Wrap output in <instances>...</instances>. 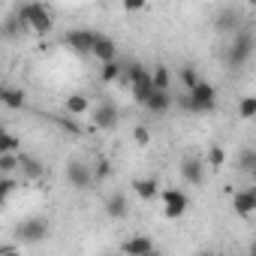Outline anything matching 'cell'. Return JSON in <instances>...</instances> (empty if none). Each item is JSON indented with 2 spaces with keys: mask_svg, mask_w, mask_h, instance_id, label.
I'll use <instances>...</instances> for the list:
<instances>
[{
  "mask_svg": "<svg viewBox=\"0 0 256 256\" xmlns=\"http://www.w3.org/2000/svg\"><path fill=\"white\" fill-rule=\"evenodd\" d=\"M253 52H256V34H253L250 28L238 30L235 36H229V42H226V48H223V64H226V70H232V72L244 70V66L250 64Z\"/></svg>",
  "mask_w": 256,
  "mask_h": 256,
  "instance_id": "6da1fadb",
  "label": "cell"
},
{
  "mask_svg": "<svg viewBox=\"0 0 256 256\" xmlns=\"http://www.w3.org/2000/svg\"><path fill=\"white\" fill-rule=\"evenodd\" d=\"M175 106L184 112H193V114H208L217 108V88L202 78L193 90H184L181 96H175Z\"/></svg>",
  "mask_w": 256,
  "mask_h": 256,
  "instance_id": "7a4b0ae2",
  "label": "cell"
},
{
  "mask_svg": "<svg viewBox=\"0 0 256 256\" xmlns=\"http://www.w3.org/2000/svg\"><path fill=\"white\" fill-rule=\"evenodd\" d=\"M22 18L30 24V30L36 34V36H48L52 34V28H54V18H52V12H48V6H42V4H36V0H28V4H22Z\"/></svg>",
  "mask_w": 256,
  "mask_h": 256,
  "instance_id": "3957f363",
  "label": "cell"
},
{
  "mask_svg": "<svg viewBox=\"0 0 256 256\" xmlns=\"http://www.w3.org/2000/svg\"><path fill=\"white\" fill-rule=\"evenodd\" d=\"M120 118H124V112H120V106L112 102V100H100V102L90 108V124H94V130H102V133L118 130V126H120Z\"/></svg>",
  "mask_w": 256,
  "mask_h": 256,
  "instance_id": "277c9868",
  "label": "cell"
},
{
  "mask_svg": "<svg viewBox=\"0 0 256 256\" xmlns=\"http://www.w3.org/2000/svg\"><path fill=\"white\" fill-rule=\"evenodd\" d=\"M52 235V223L46 217H24L18 226H16V238L18 244H42L46 238Z\"/></svg>",
  "mask_w": 256,
  "mask_h": 256,
  "instance_id": "5b68a950",
  "label": "cell"
},
{
  "mask_svg": "<svg viewBox=\"0 0 256 256\" xmlns=\"http://www.w3.org/2000/svg\"><path fill=\"white\" fill-rule=\"evenodd\" d=\"M211 28H214L220 36H235L238 30H244V28H247L244 10H241V6H223V10H217V16H214Z\"/></svg>",
  "mask_w": 256,
  "mask_h": 256,
  "instance_id": "8992f818",
  "label": "cell"
},
{
  "mask_svg": "<svg viewBox=\"0 0 256 256\" xmlns=\"http://www.w3.org/2000/svg\"><path fill=\"white\" fill-rule=\"evenodd\" d=\"M64 175H66V184L72 190H90L96 175H94V166H88L82 157H70L66 166H64Z\"/></svg>",
  "mask_w": 256,
  "mask_h": 256,
  "instance_id": "52a82bcc",
  "label": "cell"
},
{
  "mask_svg": "<svg viewBox=\"0 0 256 256\" xmlns=\"http://www.w3.org/2000/svg\"><path fill=\"white\" fill-rule=\"evenodd\" d=\"M94 40H96V34L94 30H84V28H76V30H66L64 34V48H70V52H76L78 58H88L90 52H94Z\"/></svg>",
  "mask_w": 256,
  "mask_h": 256,
  "instance_id": "ba28073f",
  "label": "cell"
},
{
  "mask_svg": "<svg viewBox=\"0 0 256 256\" xmlns=\"http://www.w3.org/2000/svg\"><path fill=\"white\" fill-rule=\"evenodd\" d=\"M205 163H208V160H202V157H196V154H187V157L181 160V166H178L181 181H184V184H193V187H202V184H205Z\"/></svg>",
  "mask_w": 256,
  "mask_h": 256,
  "instance_id": "9c48e42d",
  "label": "cell"
},
{
  "mask_svg": "<svg viewBox=\"0 0 256 256\" xmlns=\"http://www.w3.org/2000/svg\"><path fill=\"white\" fill-rule=\"evenodd\" d=\"M187 208H190V196H187L184 190H178V187L163 190V214H166L169 220L184 217V214H187Z\"/></svg>",
  "mask_w": 256,
  "mask_h": 256,
  "instance_id": "30bf717a",
  "label": "cell"
},
{
  "mask_svg": "<svg viewBox=\"0 0 256 256\" xmlns=\"http://www.w3.org/2000/svg\"><path fill=\"white\" fill-rule=\"evenodd\" d=\"M142 108L151 112L154 118H163V114H169V112L175 108V94H172V90H160V88H154V94L148 96V102H145Z\"/></svg>",
  "mask_w": 256,
  "mask_h": 256,
  "instance_id": "8fae6325",
  "label": "cell"
},
{
  "mask_svg": "<svg viewBox=\"0 0 256 256\" xmlns=\"http://www.w3.org/2000/svg\"><path fill=\"white\" fill-rule=\"evenodd\" d=\"M232 211H235L241 220L256 217V190H253V187L235 190V196H232Z\"/></svg>",
  "mask_w": 256,
  "mask_h": 256,
  "instance_id": "7c38bea8",
  "label": "cell"
},
{
  "mask_svg": "<svg viewBox=\"0 0 256 256\" xmlns=\"http://www.w3.org/2000/svg\"><path fill=\"white\" fill-rule=\"evenodd\" d=\"M90 58H96V64H108V60H118V42H114L112 36H106V34H96Z\"/></svg>",
  "mask_w": 256,
  "mask_h": 256,
  "instance_id": "4fadbf2b",
  "label": "cell"
},
{
  "mask_svg": "<svg viewBox=\"0 0 256 256\" xmlns=\"http://www.w3.org/2000/svg\"><path fill=\"white\" fill-rule=\"evenodd\" d=\"M18 172L24 175V181H40L42 175H46V166H42V160L36 157V154H28V151H18Z\"/></svg>",
  "mask_w": 256,
  "mask_h": 256,
  "instance_id": "5bb4252c",
  "label": "cell"
},
{
  "mask_svg": "<svg viewBox=\"0 0 256 256\" xmlns=\"http://www.w3.org/2000/svg\"><path fill=\"white\" fill-rule=\"evenodd\" d=\"M102 208H106V217H112V220H124L126 214H130V199H126L120 190H114V193L106 196Z\"/></svg>",
  "mask_w": 256,
  "mask_h": 256,
  "instance_id": "9a60e30c",
  "label": "cell"
},
{
  "mask_svg": "<svg viewBox=\"0 0 256 256\" xmlns=\"http://www.w3.org/2000/svg\"><path fill=\"white\" fill-rule=\"evenodd\" d=\"M28 34H34V30H30V24L22 18V12H16V16H6V22H4V36H6L10 42H16V40H24Z\"/></svg>",
  "mask_w": 256,
  "mask_h": 256,
  "instance_id": "2e32d148",
  "label": "cell"
},
{
  "mask_svg": "<svg viewBox=\"0 0 256 256\" xmlns=\"http://www.w3.org/2000/svg\"><path fill=\"white\" fill-rule=\"evenodd\" d=\"M120 250L130 253V256H148V253L157 250V244H154L148 235H133V238H126V241L120 244Z\"/></svg>",
  "mask_w": 256,
  "mask_h": 256,
  "instance_id": "e0dca14e",
  "label": "cell"
},
{
  "mask_svg": "<svg viewBox=\"0 0 256 256\" xmlns=\"http://www.w3.org/2000/svg\"><path fill=\"white\" fill-rule=\"evenodd\" d=\"M0 102L10 112H22L28 106V96H24V88H4L0 90Z\"/></svg>",
  "mask_w": 256,
  "mask_h": 256,
  "instance_id": "ac0fdd59",
  "label": "cell"
},
{
  "mask_svg": "<svg viewBox=\"0 0 256 256\" xmlns=\"http://www.w3.org/2000/svg\"><path fill=\"white\" fill-rule=\"evenodd\" d=\"M133 193H136L139 199L151 202V199L160 196V184H157V178H136V181H133Z\"/></svg>",
  "mask_w": 256,
  "mask_h": 256,
  "instance_id": "d6986e66",
  "label": "cell"
},
{
  "mask_svg": "<svg viewBox=\"0 0 256 256\" xmlns=\"http://www.w3.org/2000/svg\"><path fill=\"white\" fill-rule=\"evenodd\" d=\"M232 160L241 175H256V148H241Z\"/></svg>",
  "mask_w": 256,
  "mask_h": 256,
  "instance_id": "ffe728a7",
  "label": "cell"
},
{
  "mask_svg": "<svg viewBox=\"0 0 256 256\" xmlns=\"http://www.w3.org/2000/svg\"><path fill=\"white\" fill-rule=\"evenodd\" d=\"M90 108H94V106H90V100H88L84 94H70L66 102H64V112H70V114H76V118H78V114H90Z\"/></svg>",
  "mask_w": 256,
  "mask_h": 256,
  "instance_id": "44dd1931",
  "label": "cell"
},
{
  "mask_svg": "<svg viewBox=\"0 0 256 256\" xmlns=\"http://www.w3.org/2000/svg\"><path fill=\"white\" fill-rule=\"evenodd\" d=\"M120 76H124V60H120V58L102 64V70H100V82H102V84H118Z\"/></svg>",
  "mask_w": 256,
  "mask_h": 256,
  "instance_id": "7402d4cb",
  "label": "cell"
},
{
  "mask_svg": "<svg viewBox=\"0 0 256 256\" xmlns=\"http://www.w3.org/2000/svg\"><path fill=\"white\" fill-rule=\"evenodd\" d=\"M178 78H181V88H184V90H193V88L202 82V76H199V70H196L193 64H184V66L178 70Z\"/></svg>",
  "mask_w": 256,
  "mask_h": 256,
  "instance_id": "603a6c76",
  "label": "cell"
},
{
  "mask_svg": "<svg viewBox=\"0 0 256 256\" xmlns=\"http://www.w3.org/2000/svg\"><path fill=\"white\" fill-rule=\"evenodd\" d=\"M238 118L241 120H256V96H241L238 100Z\"/></svg>",
  "mask_w": 256,
  "mask_h": 256,
  "instance_id": "cb8c5ba5",
  "label": "cell"
},
{
  "mask_svg": "<svg viewBox=\"0 0 256 256\" xmlns=\"http://www.w3.org/2000/svg\"><path fill=\"white\" fill-rule=\"evenodd\" d=\"M154 88H160V90H169V88H172V70H169V66L160 64V66L154 70Z\"/></svg>",
  "mask_w": 256,
  "mask_h": 256,
  "instance_id": "d4e9b609",
  "label": "cell"
},
{
  "mask_svg": "<svg viewBox=\"0 0 256 256\" xmlns=\"http://www.w3.org/2000/svg\"><path fill=\"white\" fill-rule=\"evenodd\" d=\"M54 124L60 126V130H66V133H72V136H82V126L76 124V114H60V118H54Z\"/></svg>",
  "mask_w": 256,
  "mask_h": 256,
  "instance_id": "484cf974",
  "label": "cell"
},
{
  "mask_svg": "<svg viewBox=\"0 0 256 256\" xmlns=\"http://www.w3.org/2000/svg\"><path fill=\"white\" fill-rule=\"evenodd\" d=\"M6 151H12V154L22 151V139L16 133H4V136H0V154H6Z\"/></svg>",
  "mask_w": 256,
  "mask_h": 256,
  "instance_id": "4316f807",
  "label": "cell"
},
{
  "mask_svg": "<svg viewBox=\"0 0 256 256\" xmlns=\"http://www.w3.org/2000/svg\"><path fill=\"white\" fill-rule=\"evenodd\" d=\"M18 154H12V151H6V154H0V172L4 175H12L16 169H18Z\"/></svg>",
  "mask_w": 256,
  "mask_h": 256,
  "instance_id": "83f0119b",
  "label": "cell"
},
{
  "mask_svg": "<svg viewBox=\"0 0 256 256\" xmlns=\"http://www.w3.org/2000/svg\"><path fill=\"white\" fill-rule=\"evenodd\" d=\"M18 190V181L12 175H4V181H0V202H10V196Z\"/></svg>",
  "mask_w": 256,
  "mask_h": 256,
  "instance_id": "f1b7e54d",
  "label": "cell"
},
{
  "mask_svg": "<svg viewBox=\"0 0 256 256\" xmlns=\"http://www.w3.org/2000/svg\"><path fill=\"white\" fill-rule=\"evenodd\" d=\"M205 160H208V166L220 169V166H226V151H223L220 145H214V148L208 151V157H205Z\"/></svg>",
  "mask_w": 256,
  "mask_h": 256,
  "instance_id": "f546056e",
  "label": "cell"
},
{
  "mask_svg": "<svg viewBox=\"0 0 256 256\" xmlns=\"http://www.w3.org/2000/svg\"><path fill=\"white\" fill-rule=\"evenodd\" d=\"M120 6L126 16H136V12H145L148 10V0H120Z\"/></svg>",
  "mask_w": 256,
  "mask_h": 256,
  "instance_id": "4dcf8cb0",
  "label": "cell"
},
{
  "mask_svg": "<svg viewBox=\"0 0 256 256\" xmlns=\"http://www.w3.org/2000/svg\"><path fill=\"white\" fill-rule=\"evenodd\" d=\"M94 175H96V181H106V178L112 175V163H108L106 157H96V166H94Z\"/></svg>",
  "mask_w": 256,
  "mask_h": 256,
  "instance_id": "1f68e13d",
  "label": "cell"
},
{
  "mask_svg": "<svg viewBox=\"0 0 256 256\" xmlns=\"http://www.w3.org/2000/svg\"><path fill=\"white\" fill-rule=\"evenodd\" d=\"M133 142H136L139 148H145V145L151 142V130H148V126H142V124L133 126Z\"/></svg>",
  "mask_w": 256,
  "mask_h": 256,
  "instance_id": "d6a6232c",
  "label": "cell"
},
{
  "mask_svg": "<svg viewBox=\"0 0 256 256\" xmlns=\"http://www.w3.org/2000/svg\"><path fill=\"white\" fill-rule=\"evenodd\" d=\"M247 253H250V256H256V238L250 241V247H247Z\"/></svg>",
  "mask_w": 256,
  "mask_h": 256,
  "instance_id": "836d02e7",
  "label": "cell"
}]
</instances>
